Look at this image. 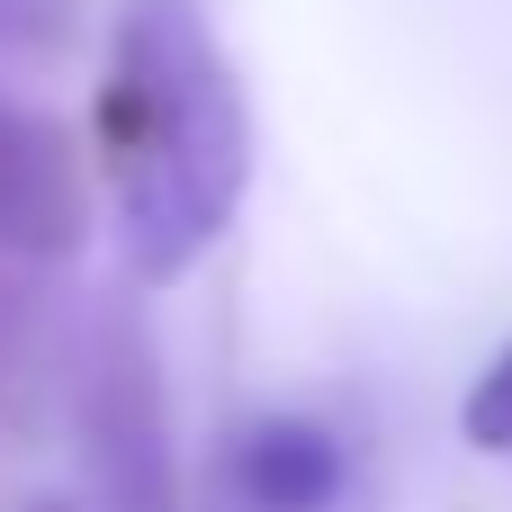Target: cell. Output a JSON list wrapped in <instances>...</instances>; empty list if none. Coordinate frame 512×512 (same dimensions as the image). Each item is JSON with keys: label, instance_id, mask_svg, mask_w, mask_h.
Wrapping results in <instances>:
<instances>
[{"label": "cell", "instance_id": "cell-1", "mask_svg": "<svg viewBox=\"0 0 512 512\" xmlns=\"http://www.w3.org/2000/svg\"><path fill=\"white\" fill-rule=\"evenodd\" d=\"M90 162L126 270L144 288L189 279L252 189V99L198 0H126L90 108Z\"/></svg>", "mask_w": 512, "mask_h": 512}, {"label": "cell", "instance_id": "cell-2", "mask_svg": "<svg viewBox=\"0 0 512 512\" xmlns=\"http://www.w3.org/2000/svg\"><path fill=\"white\" fill-rule=\"evenodd\" d=\"M72 432L99 512H180V441H171V396L162 360L135 306H108L81 342L72 378Z\"/></svg>", "mask_w": 512, "mask_h": 512}, {"label": "cell", "instance_id": "cell-3", "mask_svg": "<svg viewBox=\"0 0 512 512\" xmlns=\"http://www.w3.org/2000/svg\"><path fill=\"white\" fill-rule=\"evenodd\" d=\"M90 243V153L63 117L0 90V261H72Z\"/></svg>", "mask_w": 512, "mask_h": 512}, {"label": "cell", "instance_id": "cell-4", "mask_svg": "<svg viewBox=\"0 0 512 512\" xmlns=\"http://www.w3.org/2000/svg\"><path fill=\"white\" fill-rule=\"evenodd\" d=\"M234 486L252 512H333L342 495V441L306 414H261L234 450Z\"/></svg>", "mask_w": 512, "mask_h": 512}, {"label": "cell", "instance_id": "cell-5", "mask_svg": "<svg viewBox=\"0 0 512 512\" xmlns=\"http://www.w3.org/2000/svg\"><path fill=\"white\" fill-rule=\"evenodd\" d=\"M459 432H468V450H486V459H512V342L486 360V378H468Z\"/></svg>", "mask_w": 512, "mask_h": 512}, {"label": "cell", "instance_id": "cell-6", "mask_svg": "<svg viewBox=\"0 0 512 512\" xmlns=\"http://www.w3.org/2000/svg\"><path fill=\"white\" fill-rule=\"evenodd\" d=\"M72 18L81 0H0V54H63L72 45Z\"/></svg>", "mask_w": 512, "mask_h": 512}, {"label": "cell", "instance_id": "cell-7", "mask_svg": "<svg viewBox=\"0 0 512 512\" xmlns=\"http://www.w3.org/2000/svg\"><path fill=\"white\" fill-rule=\"evenodd\" d=\"M27 360H36V297L0 270V396L18 405V387H27Z\"/></svg>", "mask_w": 512, "mask_h": 512}, {"label": "cell", "instance_id": "cell-8", "mask_svg": "<svg viewBox=\"0 0 512 512\" xmlns=\"http://www.w3.org/2000/svg\"><path fill=\"white\" fill-rule=\"evenodd\" d=\"M18 512H72V504H63V495H36V504H18Z\"/></svg>", "mask_w": 512, "mask_h": 512}]
</instances>
